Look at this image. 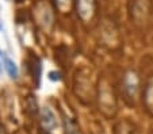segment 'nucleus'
<instances>
[{
    "label": "nucleus",
    "mask_w": 153,
    "mask_h": 134,
    "mask_svg": "<svg viewBox=\"0 0 153 134\" xmlns=\"http://www.w3.org/2000/svg\"><path fill=\"white\" fill-rule=\"evenodd\" d=\"M42 122H44L45 127L48 129V131H53L56 129V126H57V121L54 118V114L48 107H45L44 111H42Z\"/></svg>",
    "instance_id": "obj_1"
},
{
    "label": "nucleus",
    "mask_w": 153,
    "mask_h": 134,
    "mask_svg": "<svg viewBox=\"0 0 153 134\" xmlns=\"http://www.w3.org/2000/svg\"><path fill=\"white\" fill-rule=\"evenodd\" d=\"M4 67H5V69H7V72H8V75L11 77H16V73H18V71H16V67H15V64L10 60V58H5V61H4Z\"/></svg>",
    "instance_id": "obj_2"
},
{
    "label": "nucleus",
    "mask_w": 153,
    "mask_h": 134,
    "mask_svg": "<svg viewBox=\"0 0 153 134\" xmlns=\"http://www.w3.org/2000/svg\"><path fill=\"white\" fill-rule=\"evenodd\" d=\"M115 134H133V133H131L130 127H127V123H121V125L117 127Z\"/></svg>",
    "instance_id": "obj_3"
},
{
    "label": "nucleus",
    "mask_w": 153,
    "mask_h": 134,
    "mask_svg": "<svg viewBox=\"0 0 153 134\" xmlns=\"http://www.w3.org/2000/svg\"><path fill=\"white\" fill-rule=\"evenodd\" d=\"M0 134H5V133H4V131H3L1 129H0Z\"/></svg>",
    "instance_id": "obj_4"
}]
</instances>
